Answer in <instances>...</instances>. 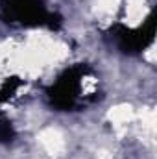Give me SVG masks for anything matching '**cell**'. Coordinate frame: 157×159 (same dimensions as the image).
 Instances as JSON below:
<instances>
[{"mask_svg": "<svg viewBox=\"0 0 157 159\" xmlns=\"http://www.w3.org/2000/svg\"><path fill=\"white\" fill-rule=\"evenodd\" d=\"M2 9L11 22L50 24L52 19L43 0H2Z\"/></svg>", "mask_w": 157, "mask_h": 159, "instance_id": "6da1fadb", "label": "cell"}, {"mask_svg": "<svg viewBox=\"0 0 157 159\" xmlns=\"http://www.w3.org/2000/svg\"><path fill=\"white\" fill-rule=\"evenodd\" d=\"M15 137V131L11 128L9 122H0V141L2 143H9Z\"/></svg>", "mask_w": 157, "mask_h": 159, "instance_id": "7a4b0ae2", "label": "cell"}]
</instances>
